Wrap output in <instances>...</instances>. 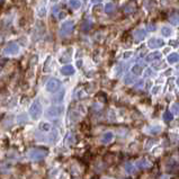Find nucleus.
I'll return each instance as SVG.
<instances>
[{
    "mask_svg": "<svg viewBox=\"0 0 179 179\" xmlns=\"http://www.w3.org/2000/svg\"><path fill=\"white\" fill-rule=\"evenodd\" d=\"M169 19H170L171 24L177 25L179 23V14L178 13H172L170 15V17H169Z\"/></svg>",
    "mask_w": 179,
    "mask_h": 179,
    "instance_id": "obj_17",
    "label": "nucleus"
},
{
    "mask_svg": "<svg viewBox=\"0 0 179 179\" xmlns=\"http://www.w3.org/2000/svg\"><path fill=\"white\" fill-rule=\"evenodd\" d=\"M135 80H137L135 77H134V76H132V75H126L125 78H124V82H125L126 85H131V84H133Z\"/></svg>",
    "mask_w": 179,
    "mask_h": 179,
    "instance_id": "obj_22",
    "label": "nucleus"
},
{
    "mask_svg": "<svg viewBox=\"0 0 179 179\" xmlns=\"http://www.w3.org/2000/svg\"><path fill=\"white\" fill-rule=\"evenodd\" d=\"M51 124H49V123H41L40 124V130H42L44 132H49V131H51Z\"/></svg>",
    "mask_w": 179,
    "mask_h": 179,
    "instance_id": "obj_23",
    "label": "nucleus"
},
{
    "mask_svg": "<svg viewBox=\"0 0 179 179\" xmlns=\"http://www.w3.org/2000/svg\"><path fill=\"white\" fill-rule=\"evenodd\" d=\"M177 85L179 86V78H178V79H177Z\"/></svg>",
    "mask_w": 179,
    "mask_h": 179,
    "instance_id": "obj_41",
    "label": "nucleus"
},
{
    "mask_svg": "<svg viewBox=\"0 0 179 179\" xmlns=\"http://www.w3.org/2000/svg\"><path fill=\"white\" fill-rule=\"evenodd\" d=\"M159 89H160V87H159V86H157L154 89H152V93H153V94H157V93L159 91Z\"/></svg>",
    "mask_w": 179,
    "mask_h": 179,
    "instance_id": "obj_34",
    "label": "nucleus"
},
{
    "mask_svg": "<svg viewBox=\"0 0 179 179\" xmlns=\"http://www.w3.org/2000/svg\"><path fill=\"white\" fill-rule=\"evenodd\" d=\"M67 16V11H60L59 14H58V18L59 19H63V18H65Z\"/></svg>",
    "mask_w": 179,
    "mask_h": 179,
    "instance_id": "obj_30",
    "label": "nucleus"
},
{
    "mask_svg": "<svg viewBox=\"0 0 179 179\" xmlns=\"http://www.w3.org/2000/svg\"><path fill=\"white\" fill-rule=\"evenodd\" d=\"M65 141H67V143H72L73 142V137H72V134H68V137H67V139H65Z\"/></svg>",
    "mask_w": 179,
    "mask_h": 179,
    "instance_id": "obj_32",
    "label": "nucleus"
},
{
    "mask_svg": "<svg viewBox=\"0 0 179 179\" xmlns=\"http://www.w3.org/2000/svg\"><path fill=\"white\" fill-rule=\"evenodd\" d=\"M160 131H161L160 126H154V127H151L149 130V132H150L151 134H157V133H159Z\"/></svg>",
    "mask_w": 179,
    "mask_h": 179,
    "instance_id": "obj_27",
    "label": "nucleus"
},
{
    "mask_svg": "<svg viewBox=\"0 0 179 179\" xmlns=\"http://www.w3.org/2000/svg\"><path fill=\"white\" fill-rule=\"evenodd\" d=\"M163 44H164V42L162 41L161 38H157V37H153V38L149 40V42H148L149 47H151V49H158V47H161V46H163Z\"/></svg>",
    "mask_w": 179,
    "mask_h": 179,
    "instance_id": "obj_7",
    "label": "nucleus"
},
{
    "mask_svg": "<svg viewBox=\"0 0 179 179\" xmlns=\"http://www.w3.org/2000/svg\"><path fill=\"white\" fill-rule=\"evenodd\" d=\"M46 155H47V151H46V150H43V149H38V148L31 149V150L28 151V157H29V159L35 160V161L42 160V159H44Z\"/></svg>",
    "mask_w": 179,
    "mask_h": 179,
    "instance_id": "obj_1",
    "label": "nucleus"
},
{
    "mask_svg": "<svg viewBox=\"0 0 179 179\" xmlns=\"http://www.w3.org/2000/svg\"><path fill=\"white\" fill-rule=\"evenodd\" d=\"M131 55H132V53H131V52H127V53H125V54H124V59H128Z\"/></svg>",
    "mask_w": 179,
    "mask_h": 179,
    "instance_id": "obj_35",
    "label": "nucleus"
},
{
    "mask_svg": "<svg viewBox=\"0 0 179 179\" xmlns=\"http://www.w3.org/2000/svg\"><path fill=\"white\" fill-rule=\"evenodd\" d=\"M137 167L140 168V169H146V168H149L150 167V163L146 161L145 159H142V160H139L137 161Z\"/></svg>",
    "mask_w": 179,
    "mask_h": 179,
    "instance_id": "obj_16",
    "label": "nucleus"
},
{
    "mask_svg": "<svg viewBox=\"0 0 179 179\" xmlns=\"http://www.w3.org/2000/svg\"><path fill=\"white\" fill-rule=\"evenodd\" d=\"M179 61V54L177 53H171L170 55L168 56V62L170 64H173V63H177Z\"/></svg>",
    "mask_w": 179,
    "mask_h": 179,
    "instance_id": "obj_14",
    "label": "nucleus"
},
{
    "mask_svg": "<svg viewBox=\"0 0 179 179\" xmlns=\"http://www.w3.org/2000/svg\"><path fill=\"white\" fill-rule=\"evenodd\" d=\"M104 10H105V13H106V14H111V13L115 10V6H114V3L108 2L107 5H105V8H104Z\"/></svg>",
    "mask_w": 179,
    "mask_h": 179,
    "instance_id": "obj_21",
    "label": "nucleus"
},
{
    "mask_svg": "<svg viewBox=\"0 0 179 179\" xmlns=\"http://www.w3.org/2000/svg\"><path fill=\"white\" fill-rule=\"evenodd\" d=\"M70 58H71V49L67 50V52L60 58V61L61 62H67V61H70Z\"/></svg>",
    "mask_w": 179,
    "mask_h": 179,
    "instance_id": "obj_18",
    "label": "nucleus"
},
{
    "mask_svg": "<svg viewBox=\"0 0 179 179\" xmlns=\"http://www.w3.org/2000/svg\"><path fill=\"white\" fill-rule=\"evenodd\" d=\"M29 115L33 119H38L42 115V105L40 100H35L29 108Z\"/></svg>",
    "mask_w": 179,
    "mask_h": 179,
    "instance_id": "obj_2",
    "label": "nucleus"
},
{
    "mask_svg": "<svg viewBox=\"0 0 179 179\" xmlns=\"http://www.w3.org/2000/svg\"><path fill=\"white\" fill-rule=\"evenodd\" d=\"M134 166L132 164V163H130V162H127L126 164H125V170H126V172L127 173H132V172H134Z\"/></svg>",
    "mask_w": 179,
    "mask_h": 179,
    "instance_id": "obj_25",
    "label": "nucleus"
},
{
    "mask_svg": "<svg viewBox=\"0 0 179 179\" xmlns=\"http://www.w3.org/2000/svg\"><path fill=\"white\" fill-rule=\"evenodd\" d=\"M171 111L176 115H179V105L178 104H173L172 107H171Z\"/></svg>",
    "mask_w": 179,
    "mask_h": 179,
    "instance_id": "obj_26",
    "label": "nucleus"
},
{
    "mask_svg": "<svg viewBox=\"0 0 179 179\" xmlns=\"http://www.w3.org/2000/svg\"><path fill=\"white\" fill-rule=\"evenodd\" d=\"M90 27H91V22L90 20H88V22H85V24L82 26V31H89L90 29Z\"/></svg>",
    "mask_w": 179,
    "mask_h": 179,
    "instance_id": "obj_28",
    "label": "nucleus"
},
{
    "mask_svg": "<svg viewBox=\"0 0 179 179\" xmlns=\"http://www.w3.org/2000/svg\"><path fill=\"white\" fill-rule=\"evenodd\" d=\"M75 68L72 67V65H70V64H68V65H64V67H62L61 68V73L63 75V76H72L73 73H75Z\"/></svg>",
    "mask_w": 179,
    "mask_h": 179,
    "instance_id": "obj_8",
    "label": "nucleus"
},
{
    "mask_svg": "<svg viewBox=\"0 0 179 179\" xmlns=\"http://www.w3.org/2000/svg\"><path fill=\"white\" fill-rule=\"evenodd\" d=\"M69 6L72 9H79L81 7L80 0H69Z\"/></svg>",
    "mask_w": 179,
    "mask_h": 179,
    "instance_id": "obj_15",
    "label": "nucleus"
},
{
    "mask_svg": "<svg viewBox=\"0 0 179 179\" xmlns=\"http://www.w3.org/2000/svg\"><path fill=\"white\" fill-rule=\"evenodd\" d=\"M18 123H23V122H27V117H26V115H24V114H22V115H19L18 116Z\"/></svg>",
    "mask_w": 179,
    "mask_h": 179,
    "instance_id": "obj_29",
    "label": "nucleus"
},
{
    "mask_svg": "<svg viewBox=\"0 0 179 179\" xmlns=\"http://www.w3.org/2000/svg\"><path fill=\"white\" fill-rule=\"evenodd\" d=\"M171 45H172V46H178L179 42L178 41H170V46Z\"/></svg>",
    "mask_w": 179,
    "mask_h": 179,
    "instance_id": "obj_33",
    "label": "nucleus"
},
{
    "mask_svg": "<svg viewBox=\"0 0 179 179\" xmlns=\"http://www.w3.org/2000/svg\"><path fill=\"white\" fill-rule=\"evenodd\" d=\"M64 107L63 106H52L46 111V116L49 118H56L63 113Z\"/></svg>",
    "mask_w": 179,
    "mask_h": 179,
    "instance_id": "obj_4",
    "label": "nucleus"
},
{
    "mask_svg": "<svg viewBox=\"0 0 179 179\" xmlns=\"http://www.w3.org/2000/svg\"><path fill=\"white\" fill-rule=\"evenodd\" d=\"M151 73H152V71H151L150 69H148V71H146V73H145V77H146V76H150Z\"/></svg>",
    "mask_w": 179,
    "mask_h": 179,
    "instance_id": "obj_37",
    "label": "nucleus"
},
{
    "mask_svg": "<svg viewBox=\"0 0 179 179\" xmlns=\"http://www.w3.org/2000/svg\"><path fill=\"white\" fill-rule=\"evenodd\" d=\"M161 34L163 35V36H166V37H169V36L172 34V29H171L170 27L164 26V27H162L161 28Z\"/></svg>",
    "mask_w": 179,
    "mask_h": 179,
    "instance_id": "obj_19",
    "label": "nucleus"
},
{
    "mask_svg": "<svg viewBox=\"0 0 179 179\" xmlns=\"http://www.w3.org/2000/svg\"><path fill=\"white\" fill-rule=\"evenodd\" d=\"M148 28H149V31H154V29H155V25H152V24H150Z\"/></svg>",
    "mask_w": 179,
    "mask_h": 179,
    "instance_id": "obj_36",
    "label": "nucleus"
},
{
    "mask_svg": "<svg viewBox=\"0 0 179 179\" xmlns=\"http://www.w3.org/2000/svg\"><path fill=\"white\" fill-rule=\"evenodd\" d=\"M19 52V45L15 42L8 43L5 49H3V54L5 55H16Z\"/></svg>",
    "mask_w": 179,
    "mask_h": 179,
    "instance_id": "obj_5",
    "label": "nucleus"
},
{
    "mask_svg": "<svg viewBox=\"0 0 179 179\" xmlns=\"http://www.w3.org/2000/svg\"><path fill=\"white\" fill-rule=\"evenodd\" d=\"M113 139H114V134H113V132H106V133L102 134V143H104V144L111 143V141H113Z\"/></svg>",
    "mask_w": 179,
    "mask_h": 179,
    "instance_id": "obj_9",
    "label": "nucleus"
},
{
    "mask_svg": "<svg viewBox=\"0 0 179 179\" xmlns=\"http://www.w3.org/2000/svg\"><path fill=\"white\" fill-rule=\"evenodd\" d=\"M153 67L155 68V70H160V69H162L163 67H164V64L162 63V62H160V63H157V64H153Z\"/></svg>",
    "mask_w": 179,
    "mask_h": 179,
    "instance_id": "obj_31",
    "label": "nucleus"
},
{
    "mask_svg": "<svg viewBox=\"0 0 179 179\" xmlns=\"http://www.w3.org/2000/svg\"><path fill=\"white\" fill-rule=\"evenodd\" d=\"M60 87H61V82H60V80L54 79V78L50 79V80L46 82V85H45V88H46V90H47L49 93H55Z\"/></svg>",
    "mask_w": 179,
    "mask_h": 179,
    "instance_id": "obj_6",
    "label": "nucleus"
},
{
    "mask_svg": "<svg viewBox=\"0 0 179 179\" xmlns=\"http://www.w3.org/2000/svg\"><path fill=\"white\" fill-rule=\"evenodd\" d=\"M50 1H51L52 3H55V2H58V1H59V0H50Z\"/></svg>",
    "mask_w": 179,
    "mask_h": 179,
    "instance_id": "obj_38",
    "label": "nucleus"
},
{
    "mask_svg": "<svg viewBox=\"0 0 179 179\" xmlns=\"http://www.w3.org/2000/svg\"><path fill=\"white\" fill-rule=\"evenodd\" d=\"M99 1H102V0H93V2H94V3L95 2H99Z\"/></svg>",
    "mask_w": 179,
    "mask_h": 179,
    "instance_id": "obj_40",
    "label": "nucleus"
},
{
    "mask_svg": "<svg viewBox=\"0 0 179 179\" xmlns=\"http://www.w3.org/2000/svg\"><path fill=\"white\" fill-rule=\"evenodd\" d=\"M73 29H75V23L72 20L64 22L60 27V36L61 37H67L73 32Z\"/></svg>",
    "mask_w": 179,
    "mask_h": 179,
    "instance_id": "obj_3",
    "label": "nucleus"
},
{
    "mask_svg": "<svg viewBox=\"0 0 179 179\" xmlns=\"http://www.w3.org/2000/svg\"><path fill=\"white\" fill-rule=\"evenodd\" d=\"M2 1H3V0H0V2H2Z\"/></svg>",
    "mask_w": 179,
    "mask_h": 179,
    "instance_id": "obj_42",
    "label": "nucleus"
},
{
    "mask_svg": "<svg viewBox=\"0 0 179 179\" xmlns=\"http://www.w3.org/2000/svg\"><path fill=\"white\" fill-rule=\"evenodd\" d=\"M134 36L137 41H142L144 40V37L146 36V31L143 29V28H140V29H137L135 33H134Z\"/></svg>",
    "mask_w": 179,
    "mask_h": 179,
    "instance_id": "obj_12",
    "label": "nucleus"
},
{
    "mask_svg": "<svg viewBox=\"0 0 179 179\" xmlns=\"http://www.w3.org/2000/svg\"><path fill=\"white\" fill-rule=\"evenodd\" d=\"M161 58H162V54L160 52H153V53H151V54H149V55L146 56V61H148V62L158 61V60H160Z\"/></svg>",
    "mask_w": 179,
    "mask_h": 179,
    "instance_id": "obj_10",
    "label": "nucleus"
},
{
    "mask_svg": "<svg viewBox=\"0 0 179 179\" xmlns=\"http://www.w3.org/2000/svg\"><path fill=\"white\" fill-rule=\"evenodd\" d=\"M172 118H173V116H172V113H171L170 111H164V114H163V119H164L166 122H170V120H172Z\"/></svg>",
    "mask_w": 179,
    "mask_h": 179,
    "instance_id": "obj_24",
    "label": "nucleus"
},
{
    "mask_svg": "<svg viewBox=\"0 0 179 179\" xmlns=\"http://www.w3.org/2000/svg\"><path fill=\"white\" fill-rule=\"evenodd\" d=\"M132 72H133V75H135V76H140V75L142 73V67H141L140 64L133 65V67H132Z\"/></svg>",
    "mask_w": 179,
    "mask_h": 179,
    "instance_id": "obj_20",
    "label": "nucleus"
},
{
    "mask_svg": "<svg viewBox=\"0 0 179 179\" xmlns=\"http://www.w3.org/2000/svg\"><path fill=\"white\" fill-rule=\"evenodd\" d=\"M104 179H107V178H104Z\"/></svg>",
    "mask_w": 179,
    "mask_h": 179,
    "instance_id": "obj_43",
    "label": "nucleus"
},
{
    "mask_svg": "<svg viewBox=\"0 0 179 179\" xmlns=\"http://www.w3.org/2000/svg\"><path fill=\"white\" fill-rule=\"evenodd\" d=\"M170 73H171V70H168V71L166 72V75H170Z\"/></svg>",
    "mask_w": 179,
    "mask_h": 179,
    "instance_id": "obj_39",
    "label": "nucleus"
},
{
    "mask_svg": "<svg viewBox=\"0 0 179 179\" xmlns=\"http://www.w3.org/2000/svg\"><path fill=\"white\" fill-rule=\"evenodd\" d=\"M135 9H137V3H135V1H130L127 5H126V7L124 8V11H125L126 14H132V13L135 11Z\"/></svg>",
    "mask_w": 179,
    "mask_h": 179,
    "instance_id": "obj_11",
    "label": "nucleus"
},
{
    "mask_svg": "<svg viewBox=\"0 0 179 179\" xmlns=\"http://www.w3.org/2000/svg\"><path fill=\"white\" fill-rule=\"evenodd\" d=\"M64 94H65V91H64V90H61L60 94H56L55 96H53V98H52L53 102L59 104L60 102H62V100H63V97H64Z\"/></svg>",
    "mask_w": 179,
    "mask_h": 179,
    "instance_id": "obj_13",
    "label": "nucleus"
}]
</instances>
